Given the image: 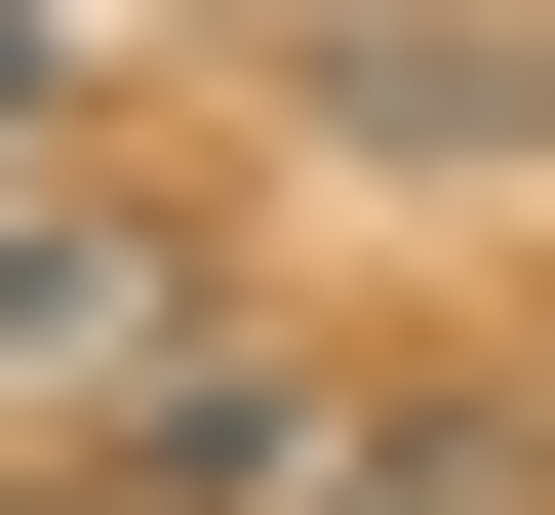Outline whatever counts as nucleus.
I'll return each mask as SVG.
<instances>
[{
  "label": "nucleus",
  "instance_id": "1",
  "mask_svg": "<svg viewBox=\"0 0 555 515\" xmlns=\"http://www.w3.org/2000/svg\"><path fill=\"white\" fill-rule=\"evenodd\" d=\"M198 198H119V159H40L0 198V436H119V397H198Z\"/></svg>",
  "mask_w": 555,
  "mask_h": 515
},
{
  "label": "nucleus",
  "instance_id": "2",
  "mask_svg": "<svg viewBox=\"0 0 555 515\" xmlns=\"http://www.w3.org/2000/svg\"><path fill=\"white\" fill-rule=\"evenodd\" d=\"M318 436H358L318 357H238V318H198V397H119L80 476H119V515H318Z\"/></svg>",
  "mask_w": 555,
  "mask_h": 515
},
{
  "label": "nucleus",
  "instance_id": "3",
  "mask_svg": "<svg viewBox=\"0 0 555 515\" xmlns=\"http://www.w3.org/2000/svg\"><path fill=\"white\" fill-rule=\"evenodd\" d=\"M318 515H555V397H476V357H397V397L318 436Z\"/></svg>",
  "mask_w": 555,
  "mask_h": 515
},
{
  "label": "nucleus",
  "instance_id": "4",
  "mask_svg": "<svg viewBox=\"0 0 555 515\" xmlns=\"http://www.w3.org/2000/svg\"><path fill=\"white\" fill-rule=\"evenodd\" d=\"M0 159H40V0H0Z\"/></svg>",
  "mask_w": 555,
  "mask_h": 515
}]
</instances>
